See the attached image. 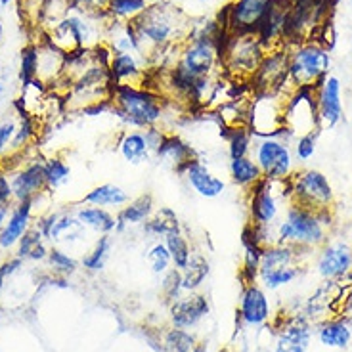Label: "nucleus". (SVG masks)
I'll return each mask as SVG.
<instances>
[{
    "label": "nucleus",
    "mask_w": 352,
    "mask_h": 352,
    "mask_svg": "<svg viewBox=\"0 0 352 352\" xmlns=\"http://www.w3.org/2000/svg\"><path fill=\"white\" fill-rule=\"evenodd\" d=\"M0 316H2V308H0Z\"/></svg>",
    "instance_id": "13d9d810"
},
{
    "label": "nucleus",
    "mask_w": 352,
    "mask_h": 352,
    "mask_svg": "<svg viewBox=\"0 0 352 352\" xmlns=\"http://www.w3.org/2000/svg\"><path fill=\"white\" fill-rule=\"evenodd\" d=\"M48 263H50V266H52L56 272L63 274V276L77 272V268H79V263L69 253L62 251L60 247H52L48 251Z\"/></svg>",
    "instance_id": "c03bdc74"
},
{
    "label": "nucleus",
    "mask_w": 352,
    "mask_h": 352,
    "mask_svg": "<svg viewBox=\"0 0 352 352\" xmlns=\"http://www.w3.org/2000/svg\"><path fill=\"white\" fill-rule=\"evenodd\" d=\"M165 245H167L168 253H170V258H173V266L178 268L180 272L184 270L190 258L194 255V249L190 245V239L184 234V230H178V232H173L163 238Z\"/></svg>",
    "instance_id": "c9c22d12"
},
{
    "label": "nucleus",
    "mask_w": 352,
    "mask_h": 352,
    "mask_svg": "<svg viewBox=\"0 0 352 352\" xmlns=\"http://www.w3.org/2000/svg\"><path fill=\"white\" fill-rule=\"evenodd\" d=\"M111 249H113V234H106V236H98L94 241L92 249L88 251L87 255L82 256V268L88 272H100L104 270L107 258L111 255Z\"/></svg>",
    "instance_id": "f704fd0d"
},
{
    "label": "nucleus",
    "mask_w": 352,
    "mask_h": 352,
    "mask_svg": "<svg viewBox=\"0 0 352 352\" xmlns=\"http://www.w3.org/2000/svg\"><path fill=\"white\" fill-rule=\"evenodd\" d=\"M21 266H23V258H19V256H12V258L0 264V289H2V285L6 282V278L18 272Z\"/></svg>",
    "instance_id": "09e8293b"
},
{
    "label": "nucleus",
    "mask_w": 352,
    "mask_h": 352,
    "mask_svg": "<svg viewBox=\"0 0 352 352\" xmlns=\"http://www.w3.org/2000/svg\"><path fill=\"white\" fill-rule=\"evenodd\" d=\"M75 217L80 224L90 232H94L98 236H106V234H113L115 219L113 211L104 209V207H94V205H85V207H77L75 209Z\"/></svg>",
    "instance_id": "cd10ccee"
},
{
    "label": "nucleus",
    "mask_w": 352,
    "mask_h": 352,
    "mask_svg": "<svg viewBox=\"0 0 352 352\" xmlns=\"http://www.w3.org/2000/svg\"><path fill=\"white\" fill-rule=\"evenodd\" d=\"M343 87L341 80L327 75L320 85H316V111L320 131H329L343 121Z\"/></svg>",
    "instance_id": "4468645a"
},
{
    "label": "nucleus",
    "mask_w": 352,
    "mask_h": 352,
    "mask_svg": "<svg viewBox=\"0 0 352 352\" xmlns=\"http://www.w3.org/2000/svg\"><path fill=\"white\" fill-rule=\"evenodd\" d=\"M222 134L226 140V150H228L230 159L249 157L251 150H253V142L255 136L249 131L247 124H239V126H222Z\"/></svg>",
    "instance_id": "7c9ffc66"
},
{
    "label": "nucleus",
    "mask_w": 352,
    "mask_h": 352,
    "mask_svg": "<svg viewBox=\"0 0 352 352\" xmlns=\"http://www.w3.org/2000/svg\"><path fill=\"white\" fill-rule=\"evenodd\" d=\"M329 52L324 44L308 41L295 44L289 52L291 90L302 87H316L329 75Z\"/></svg>",
    "instance_id": "0eeeda50"
},
{
    "label": "nucleus",
    "mask_w": 352,
    "mask_h": 352,
    "mask_svg": "<svg viewBox=\"0 0 352 352\" xmlns=\"http://www.w3.org/2000/svg\"><path fill=\"white\" fill-rule=\"evenodd\" d=\"M36 228L41 230L44 239H50L54 243H80L87 241V228L80 224L75 211H50L41 214L36 222H33Z\"/></svg>",
    "instance_id": "f8f14e48"
},
{
    "label": "nucleus",
    "mask_w": 352,
    "mask_h": 352,
    "mask_svg": "<svg viewBox=\"0 0 352 352\" xmlns=\"http://www.w3.org/2000/svg\"><path fill=\"white\" fill-rule=\"evenodd\" d=\"M2 94H4V87H2V82H0V98H2Z\"/></svg>",
    "instance_id": "6e6d98bb"
},
{
    "label": "nucleus",
    "mask_w": 352,
    "mask_h": 352,
    "mask_svg": "<svg viewBox=\"0 0 352 352\" xmlns=\"http://www.w3.org/2000/svg\"><path fill=\"white\" fill-rule=\"evenodd\" d=\"M251 157L266 180H287L295 173V157L287 142L280 138H255Z\"/></svg>",
    "instance_id": "1a4fd4ad"
},
{
    "label": "nucleus",
    "mask_w": 352,
    "mask_h": 352,
    "mask_svg": "<svg viewBox=\"0 0 352 352\" xmlns=\"http://www.w3.org/2000/svg\"><path fill=\"white\" fill-rule=\"evenodd\" d=\"M192 352H205V344L197 343V346H195V349Z\"/></svg>",
    "instance_id": "864d4df0"
},
{
    "label": "nucleus",
    "mask_w": 352,
    "mask_h": 352,
    "mask_svg": "<svg viewBox=\"0 0 352 352\" xmlns=\"http://www.w3.org/2000/svg\"><path fill=\"white\" fill-rule=\"evenodd\" d=\"M111 109L138 131L161 126L167 117L165 98L150 87H113Z\"/></svg>",
    "instance_id": "7ed1b4c3"
},
{
    "label": "nucleus",
    "mask_w": 352,
    "mask_h": 352,
    "mask_svg": "<svg viewBox=\"0 0 352 352\" xmlns=\"http://www.w3.org/2000/svg\"><path fill=\"white\" fill-rule=\"evenodd\" d=\"M178 175L188 182L194 194L205 199H217L226 192V180L217 173H212L209 165L199 157L192 159Z\"/></svg>",
    "instance_id": "dca6fc26"
},
{
    "label": "nucleus",
    "mask_w": 352,
    "mask_h": 352,
    "mask_svg": "<svg viewBox=\"0 0 352 352\" xmlns=\"http://www.w3.org/2000/svg\"><path fill=\"white\" fill-rule=\"evenodd\" d=\"M318 134L320 132H307V134H300L295 138V146H293V157L299 163L310 161L316 153L318 146Z\"/></svg>",
    "instance_id": "79ce46f5"
},
{
    "label": "nucleus",
    "mask_w": 352,
    "mask_h": 352,
    "mask_svg": "<svg viewBox=\"0 0 352 352\" xmlns=\"http://www.w3.org/2000/svg\"><path fill=\"white\" fill-rule=\"evenodd\" d=\"M289 203L310 211H331L335 203L333 186L318 168H299L289 176Z\"/></svg>",
    "instance_id": "6e6552de"
},
{
    "label": "nucleus",
    "mask_w": 352,
    "mask_h": 352,
    "mask_svg": "<svg viewBox=\"0 0 352 352\" xmlns=\"http://www.w3.org/2000/svg\"><path fill=\"white\" fill-rule=\"evenodd\" d=\"M312 339L310 324L302 316L289 320L278 335L274 352H305Z\"/></svg>",
    "instance_id": "393cba45"
},
{
    "label": "nucleus",
    "mask_w": 352,
    "mask_h": 352,
    "mask_svg": "<svg viewBox=\"0 0 352 352\" xmlns=\"http://www.w3.org/2000/svg\"><path fill=\"white\" fill-rule=\"evenodd\" d=\"M10 209L12 207H6V205H0V234H2V230L6 226V220L10 217Z\"/></svg>",
    "instance_id": "603ef678"
},
{
    "label": "nucleus",
    "mask_w": 352,
    "mask_h": 352,
    "mask_svg": "<svg viewBox=\"0 0 352 352\" xmlns=\"http://www.w3.org/2000/svg\"><path fill=\"white\" fill-rule=\"evenodd\" d=\"M184 291L182 287V272L178 268H170L165 276H163V283H161V293L167 305L175 302L180 299V293Z\"/></svg>",
    "instance_id": "37998d69"
},
{
    "label": "nucleus",
    "mask_w": 352,
    "mask_h": 352,
    "mask_svg": "<svg viewBox=\"0 0 352 352\" xmlns=\"http://www.w3.org/2000/svg\"><path fill=\"white\" fill-rule=\"evenodd\" d=\"M36 65H38V46L35 43L27 44L21 50V67H19V79L23 87L36 80Z\"/></svg>",
    "instance_id": "ea45409f"
},
{
    "label": "nucleus",
    "mask_w": 352,
    "mask_h": 352,
    "mask_svg": "<svg viewBox=\"0 0 352 352\" xmlns=\"http://www.w3.org/2000/svg\"><path fill=\"white\" fill-rule=\"evenodd\" d=\"M209 310H211V307H209L207 297L194 291V293L170 302L168 305V316H170L173 327L192 329L201 322L203 318H207Z\"/></svg>",
    "instance_id": "6ab92c4d"
},
{
    "label": "nucleus",
    "mask_w": 352,
    "mask_h": 352,
    "mask_svg": "<svg viewBox=\"0 0 352 352\" xmlns=\"http://www.w3.org/2000/svg\"><path fill=\"white\" fill-rule=\"evenodd\" d=\"M48 251L50 249L44 243V236L35 224L27 230L23 238L19 239L16 245V256L23 258V261H44V258H48Z\"/></svg>",
    "instance_id": "473e14b6"
},
{
    "label": "nucleus",
    "mask_w": 352,
    "mask_h": 352,
    "mask_svg": "<svg viewBox=\"0 0 352 352\" xmlns=\"http://www.w3.org/2000/svg\"><path fill=\"white\" fill-rule=\"evenodd\" d=\"M16 131H18L16 121H12V119L0 121V159L10 151V144H12V138H14Z\"/></svg>",
    "instance_id": "49530a36"
},
{
    "label": "nucleus",
    "mask_w": 352,
    "mask_h": 352,
    "mask_svg": "<svg viewBox=\"0 0 352 352\" xmlns=\"http://www.w3.org/2000/svg\"><path fill=\"white\" fill-rule=\"evenodd\" d=\"M228 176L234 184L241 188L243 192L251 190L253 186L258 184L263 180V170L258 168L255 163V159L251 157H239V159H230L228 161Z\"/></svg>",
    "instance_id": "c85d7f7f"
},
{
    "label": "nucleus",
    "mask_w": 352,
    "mask_h": 352,
    "mask_svg": "<svg viewBox=\"0 0 352 352\" xmlns=\"http://www.w3.org/2000/svg\"><path fill=\"white\" fill-rule=\"evenodd\" d=\"M150 6L148 0H109L106 14L111 21L131 23Z\"/></svg>",
    "instance_id": "e433bc0d"
},
{
    "label": "nucleus",
    "mask_w": 352,
    "mask_h": 352,
    "mask_svg": "<svg viewBox=\"0 0 352 352\" xmlns=\"http://www.w3.org/2000/svg\"><path fill=\"white\" fill-rule=\"evenodd\" d=\"M109 77L113 87H150V73L140 56L113 52L109 63Z\"/></svg>",
    "instance_id": "a211bd4d"
},
{
    "label": "nucleus",
    "mask_w": 352,
    "mask_h": 352,
    "mask_svg": "<svg viewBox=\"0 0 352 352\" xmlns=\"http://www.w3.org/2000/svg\"><path fill=\"white\" fill-rule=\"evenodd\" d=\"M201 2H211V0H201Z\"/></svg>",
    "instance_id": "4d7b16f0"
},
{
    "label": "nucleus",
    "mask_w": 352,
    "mask_h": 352,
    "mask_svg": "<svg viewBox=\"0 0 352 352\" xmlns=\"http://www.w3.org/2000/svg\"><path fill=\"white\" fill-rule=\"evenodd\" d=\"M14 192H12V184H10V176L4 168H0V205L6 207H14Z\"/></svg>",
    "instance_id": "de8ad7c7"
},
{
    "label": "nucleus",
    "mask_w": 352,
    "mask_h": 352,
    "mask_svg": "<svg viewBox=\"0 0 352 352\" xmlns=\"http://www.w3.org/2000/svg\"><path fill=\"white\" fill-rule=\"evenodd\" d=\"M155 197L150 192H144L138 197H134L126 203L124 207H121L119 211L115 212V234H123L126 230L142 226L146 220L150 219L153 211H155Z\"/></svg>",
    "instance_id": "b1692460"
},
{
    "label": "nucleus",
    "mask_w": 352,
    "mask_h": 352,
    "mask_svg": "<svg viewBox=\"0 0 352 352\" xmlns=\"http://www.w3.org/2000/svg\"><path fill=\"white\" fill-rule=\"evenodd\" d=\"M318 272L326 280H341L351 274L352 268V249L343 241L322 245L318 255Z\"/></svg>",
    "instance_id": "aec40b11"
},
{
    "label": "nucleus",
    "mask_w": 352,
    "mask_h": 352,
    "mask_svg": "<svg viewBox=\"0 0 352 352\" xmlns=\"http://www.w3.org/2000/svg\"><path fill=\"white\" fill-rule=\"evenodd\" d=\"M131 201V194L121 188L119 184H100L92 188L87 195L80 199L82 205H94V207H104L109 211H119L126 203Z\"/></svg>",
    "instance_id": "bb28decb"
},
{
    "label": "nucleus",
    "mask_w": 352,
    "mask_h": 352,
    "mask_svg": "<svg viewBox=\"0 0 352 352\" xmlns=\"http://www.w3.org/2000/svg\"><path fill=\"white\" fill-rule=\"evenodd\" d=\"M88 4H90V8L94 10L96 14H106V8H107V4H109V0H88Z\"/></svg>",
    "instance_id": "3c124183"
},
{
    "label": "nucleus",
    "mask_w": 352,
    "mask_h": 352,
    "mask_svg": "<svg viewBox=\"0 0 352 352\" xmlns=\"http://www.w3.org/2000/svg\"><path fill=\"white\" fill-rule=\"evenodd\" d=\"M285 131L291 136H300L307 132H320L316 111V87L295 88L287 94L283 111Z\"/></svg>",
    "instance_id": "9d476101"
},
{
    "label": "nucleus",
    "mask_w": 352,
    "mask_h": 352,
    "mask_svg": "<svg viewBox=\"0 0 352 352\" xmlns=\"http://www.w3.org/2000/svg\"><path fill=\"white\" fill-rule=\"evenodd\" d=\"M289 92H253L247 109V126L255 138H293L285 131L283 111Z\"/></svg>",
    "instance_id": "39448f33"
},
{
    "label": "nucleus",
    "mask_w": 352,
    "mask_h": 352,
    "mask_svg": "<svg viewBox=\"0 0 352 352\" xmlns=\"http://www.w3.org/2000/svg\"><path fill=\"white\" fill-rule=\"evenodd\" d=\"M195 346H197V341L188 329L173 327L163 335L161 352H192Z\"/></svg>",
    "instance_id": "58836bf2"
},
{
    "label": "nucleus",
    "mask_w": 352,
    "mask_h": 352,
    "mask_svg": "<svg viewBox=\"0 0 352 352\" xmlns=\"http://www.w3.org/2000/svg\"><path fill=\"white\" fill-rule=\"evenodd\" d=\"M19 8L23 10V12H35V16L41 19V12H43V4L44 0H18Z\"/></svg>",
    "instance_id": "8fccbe9b"
},
{
    "label": "nucleus",
    "mask_w": 352,
    "mask_h": 352,
    "mask_svg": "<svg viewBox=\"0 0 352 352\" xmlns=\"http://www.w3.org/2000/svg\"><path fill=\"white\" fill-rule=\"evenodd\" d=\"M148 261H150L151 264V272L155 274V276H165V274L170 270L173 258H170V253H168V249L163 239H159V241H155V243L150 247V251H148Z\"/></svg>",
    "instance_id": "a19ab883"
},
{
    "label": "nucleus",
    "mask_w": 352,
    "mask_h": 352,
    "mask_svg": "<svg viewBox=\"0 0 352 352\" xmlns=\"http://www.w3.org/2000/svg\"><path fill=\"white\" fill-rule=\"evenodd\" d=\"M251 85L255 92H285L283 88L289 85V52L283 48L268 50Z\"/></svg>",
    "instance_id": "ddd939ff"
},
{
    "label": "nucleus",
    "mask_w": 352,
    "mask_h": 352,
    "mask_svg": "<svg viewBox=\"0 0 352 352\" xmlns=\"http://www.w3.org/2000/svg\"><path fill=\"white\" fill-rule=\"evenodd\" d=\"M10 2H12V0H0V4H2V6H8Z\"/></svg>",
    "instance_id": "5fc2aeb1"
},
{
    "label": "nucleus",
    "mask_w": 352,
    "mask_h": 352,
    "mask_svg": "<svg viewBox=\"0 0 352 352\" xmlns=\"http://www.w3.org/2000/svg\"><path fill=\"white\" fill-rule=\"evenodd\" d=\"M44 176H46V190H60L71 180L69 165L60 157H50L44 161Z\"/></svg>",
    "instance_id": "4c0bfd02"
},
{
    "label": "nucleus",
    "mask_w": 352,
    "mask_h": 352,
    "mask_svg": "<svg viewBox=\"0 0 352 352\" xmlns=\"http://www.w3.org/2000/svg\"><path fill=\"white\" fill-rule=\"evenodd\" d=\"M117 151L121 153V157L129 163V165H142L146 161L153 157L150 144L146 140L144 131L138 129H129L124 131L119 140H117Z\"/></svg>",
    "instance_id": "a878e982"
},
{
    "label": "nucleus",
    "mask_w": 352,
    "mask_h": 352,
    "mask_svg": "<svg viewBox=\"0 0 352 352\" xmlns=\"http://www.w3.org/2000/svg\"><path fill=\"white\" fill-rule=\"evenodd\" d=\"M153 157L157 159L159 163L173 167L176 173H180L192 159L197 157V153H195L194 146L190 142H186L180 134L165 131L163 140L157 146V150L153 151Z\"/></svg>",
    "instance_id": "412c9836"
},
{
    "label": "nucleus",
    "mask_w": 352,
    "mask_h": 352,
    "mask_svg": "<svg viewBox=\"0 0 352 352\" xmlns=\"http://www.w3.org/2000/svg\"><path fill=\"white\" fill-rule=\"evenodd\" d=\"M318 337H320L322 344H326V346L344 349V346H349V343H351L352 327L344 318L326 320L322 324V327H320V331H318Z\"/></svg>",
    "instance_id": "2f4dec72"
},
{
    "label": "nucleus",
    "mask_w": 352,
    "mask_h": 352,
    "mask_svg": "<svg viewBox=\"0 0 352 352\" xmlns=\"http://www.w3.org/2000/svg\"><path fill=\"white\" fill-rule=\"evenodd\" d=\"M10 184L14 192V201H33L46 192V176H44V161L33 159L29 163H21L10 173Z\"/></svg>",
    "instance_id": "2eb2a0df"
},
{
    "label": "nucleus",
    "mask_w": 352,
    "mask_h": 352,
    "mask_svg": "<svg viewBox=\"0 0 352 352\" xmlns=\"http://www.w3.org/2000/svg\"><path fill=\"white\" fill-rule=\"evenodd\" d=\"M131 27L138 38L142 60L151 65L155 63L159 67L168 54L178 50L192 38L195 23L176 4L159 0L131 21Z\"/></svg>",
    "instance_id": "f257e3e1"
},
{
    "label": "nucleus",
    "mask_w": 352,
    "mask_h": 352,
    "mask_svg": "<svg viewBox=\"0 0 352 352\" xmlns=\"http://www.w3.org/2000/svg\"><path fill=\"white\" fill-rule=\"evenodd\" d=\"M33 211H35V201L14 203V207L10 209L6 226L0 234V251H10L12 247L18 245V241L23 238V234L33 226V222H31Z\"/></svg>",
    "instance_id": "4be33fe9"
},
{
    "label": "nucleus",
    "mask_w": 352,
    "mask_h": 352,
    "mask_svg": "<svg viewBox=\"0 0 352 352\" xmlns=\"http://www.w3.org/2000/svg\"><path fill=\"white\" fill-rule=\"evenodd\" d=\"M333 224L331 211H310L295 203H287L282 219L276 224V243L295 245L312 251L327 243L329 226Z\"/></svg>",
    "instance_id": "f03ea898"
},
{
    "label": "nucleus",
    "mask_w": 352,
    "mask_h": 352,
    "mask_svg": "<svg viewBox=\"0 0 352 352\" xmlns=\"http://www.w3.org/2000/svg\"><path fill=\"white\" fill-rule=\"evenodd\" d=\"M142 230H144L146 236L163 239L168 234L182 230V222L170 207H157L150 219L142 224Z\"/></svg>",
    "instance_id": "c756f323"
},
{
    "label": "nucleus",
    "mask_w": 352,
    "mask_h": 352,
    "mask_svg": "<svg viewBox=\"0 0 352 352\" xmlns=\"http://www.w3.org/2000/svg\"><path fill=\"white\" fill-rule=\"evenodd\" d=\"M247 214L251 226H276L282 219V203H289L291 190L287 180H266L247 190Z\"/></svg>",
    "instance_id": "423d86ee"
},
{
    "label": "nucleus",
    "mask_w": 352,
    "mask_h": 352,
    "mask_svg": "<svg viewBox=\"0 0 352 352\" xmlns=\"http://www.w3.org/2000/svg\"><path fill=\"white\" fill-rule=\"evenodd\" d=\"M268 4L270 0H232L217 21L230 33H256Z\"/></svg>",
    "instance_id": "9b49d317"
},
{
    "label": "nucleus",
    "mask_w": 352,
    "mask_h": 352,
    "mask_svg": "<svg viewBox=\"0 0 352 352\" xmlns=\"http://www.w3.org/2000/svg\"><path fill=\"white\" fill-rule=\"evenodd\" d=\"M300 268L295 264V266H287V268H282V270H276V272L268 274V276H263V278H258L263 285L266 289H278V287H282V285H287L291 283L297 276H299Z\"/></svg>",
    "instance_id": "a18cd8bd"
},
{
    "label": "nucleus",
    "mask_w": 352,
    "mask_h": 352,
    "mask_svg": "<svg viewBox=\"0 0 352 352\" xmlns=\"http://www.w3.org/2000/svg\"><path fill=\"white\" fill-rule=\"evenodd\" d=\"M343 280V278H341ZM341 280H326L308 299L307 316L310 320H329L341 312L346 295V283Z\"/></svg>",
    "instance_id": "f3484780"
},
{
    "label": "nucleus",
    "mask_w": 352,
    "mask_h": 352,
    "mask_svg": "<svg viewBox=\"0 0 352 352\" xmlns=\"http://www.w3.org/2000/svg\"><path fill=\"white\" fill-rule=\"evenodd\" d=\"M211 272V264L207 261V256L201 253H195L190 258V263L182 270V287L188 293H194L201 287V283L207 280V276Z\"/></svg>",
    "instance_id": "72a5a7b5"
},
{
    "label": "nucleus",
    "mask_w": 352,
    "mask_h": 352,
    "mask_svg": "<svg viewBox=\"0 0 352 352\" xmlns=\"http://www.w3.org/2000/svg\"><path fill=\"white\" fill-rule=\"evenodd\" d=\"M238 316L247 326H263L270 318V300L263 287H258L256 283L243 285Z\"/></svg>",
    "instance_id": "5701e85b"
},
{
    "label": "nucleus",
    "mask_w": 352,
    "mask_h": 352,
    "mask_svg": "<svg viewBox=\"0 0 352 352\" xmlns=\"http://www.w3.org/2000/svg\"><path fill=\"white\" fill-rule=\"evenodd\" d=\"M219 50L224 77L251 82L270 48L256 33H228L220 43Z\"/></svg>",
    "instance_id": "20e7f679"
}]
</instances>
